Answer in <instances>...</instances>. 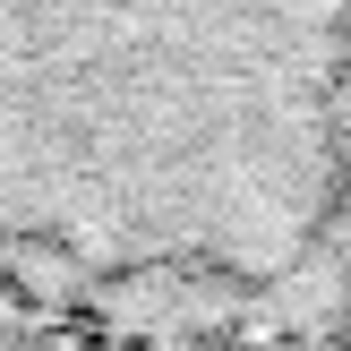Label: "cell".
Instances as JSON below:
<instances>
[{
  "instance_id": "cell-1",
  "label": "cell",
  "mask_w": 351,
  "mask_h": 351,
  "mask_svg": "<svg viewBox=\"0 0 351 351\" xmlns=\"http://www.w3.org/2000/svg\"><path fill=\"white\" fill-rule=\"evenodd\" d=\"M343 171L351 0H0V266L266 291Z\"/></svg>"
}]
</instances>
